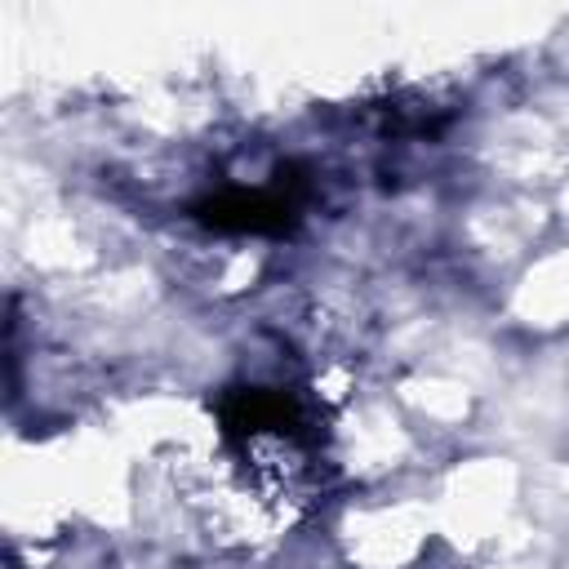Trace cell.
<instances>
[{
    "label": "cell",
    "mask_w": 569,
    "mask_h": 569,
    "mask_svg": "<svg viewBox=\"0 0 569 569\" xmlns=\"http://www.w3.org/2000/svg\"><path fill=\"white\" fill-rule=\"evenodd\" d=\"M298 196H302V182L298 178H280L271 187H231V191H218L209 200L196 204V218L213 231H284L293 227L298 218Z\"/></svg>",
    "instance_id": "cell-1"
}]
</instances>
